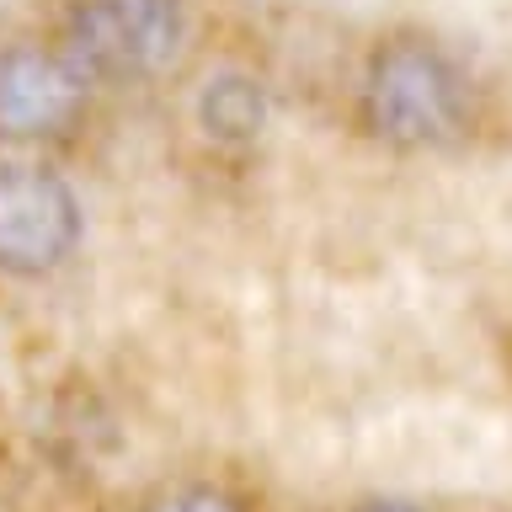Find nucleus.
Wrapping results in <instances>:
<instances>
[{
    "label": "nucleus",
    "mask_w": 512,
    "mask_h": 512,
    "mask_svg": "<svg viewBox=\"0 0 512 512\" xmlns=\"http://www.w3.org/2000/svg\"><path fill=\"white\" fill-rule=\"evenodd\" d=\"M363 118L400 150H438L470 128V80L443 48L422 38H395L368 59Z\"/></svg>",
    "instance_id": "1"
},
{
    "label": "nucleus",
    "mask_w": 512,
    "mask_h": 512,
    "mask_svg": "<svg viewBox=\"0 0 512 512\" xmlns=\"http://www.w3.org/2000/svg\"><path fill=\"white\" fill-rule=\"evenodd\" d=\"M59 48L91 86H139L187 59L192 16L182 0H75Z\"/></svg>",
    "instance_id": "2"
},
{
    "label": "nucleus",
    "mask_w": 512,
    "mask_h": 512,
    "mask_svg": "<svg viewBox=\"0 0 512 512\" xmlns=\"http://www.w3.org/2000/svg\"><path fill=\"white\" fill-rule=\"evenodd\" d=\"M86 214L75 187L59 171L11 160L0 166V272L6 278H48L75 256Z\"/></svg>",
    "instance_id": "3"
},
{
    "label": "nucleus",
    "mask_w": 512,
    "mask_h": 512,
    "mask_svg": "<svg viewBox=\"0 0 512 512\" xmlns=\"http://www.w3.org/2000/svg\"><path fill=\"white\" fill-rule=\"evenodd\" d=\"M91 80L59 43L0 48V139H54L86 112Z\"/></svg>",
    "instance_id": "4"
},
{
    "label": "nucleus",
    "mask_w": 512,
    "mask_h": 512,
    "mask_svg": "<svg viewBox=\"0 0 512 512\" xmlns=\"http://www.w3.org/2000/svg\"><path fill=\"white\" fill-rule=\"evenodd\" d=\"M198 123H203V134L219 139V144H251L267 128V91H262V80H251L240 70L208 75L203 91H198Z\"/></svg>",
    "instance_id": "5"
},
{
    "label": "nucleus",
    "mask_w": 512,
    "mask_h": 512,
    "mask_svg": "<svg viewBox=\"0 0 512 512\" xmlns=\"http://www.w3.org/2000/svg\"><path fill=\"white\" fill-rule=\"evenodd\" d=\"M144 512H246V507L219 486H176L166 496H155Z\"/></svg>",
    "instance_id": "6"
},
{
    "label": "nucleus",
    "mask_w": 512,
    "mask_h": 512,
    "mask_svg": "<svg viewBox=\"0 0 512 512\" xmlns=\"http://www.w3.org/2000/svg\"><path fill=\"white\" fill-rule=\"evenodd\" d=\"M352 512H416V507H400V502H368V507H352Z\"/></svg>",
    "instance_id": "7"
}]
</instances>
